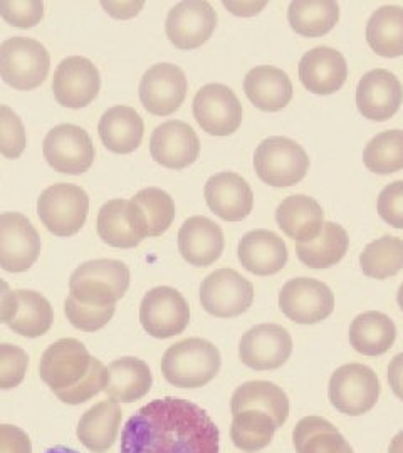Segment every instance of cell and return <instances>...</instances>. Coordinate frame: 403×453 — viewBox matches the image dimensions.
I'll return each instance as SVG.
<instances>
[{"mask_svg":"<svg viewBox=\"0 0 403 453\" xmlns=\"http://www.w3.org/2000/svg\"><path fill=\"white\" fill-rule=\"evenodd\" d=\"M219 437L204 408L167 396L142 406L127 421L120 453H219Z\"/></svg>","mask_w":403,"mask_h":453,"instance_id":"cell-1","label":"cell"},{"mask_svg":"<svg viewBox=\"0 0 403 453\" xmlns=\"http://www.w3.org/2000/svg\"><path fill=\"white\" fill-rule=\"evenodd\" d=\"M41 380L66 405H81L105 391L106 366L74 338L52 342L39 363Z\"/></svg>","mask_w":403,"mask_h":453,"instance_id":"cell-2","label":"cell"},{"mask_svg":"<svg viewBox=\"0 0 403 453\" xmlns=\"http://www.w3.org/2000/svg\"><path fill=\"white\" fill-rule=\"evenodd\" d=\"M222 357L217 346L202 338L172 344L161 357L163 378L177 388H202L221 372Z\"/></svg>","mask_w":403,"mask_h":453,"instance_id":"cell-3","label":"cell"},{"mask_svg":"<svg viewBox=\"0 0 403 453\" xmlns=\"http://www.w3.org/2000/svg\"><path fill=\"white\" fill-rule=\"evenodd\" d=\"M129 288V269L121 260L84 262L69 279V297L84 306H116Z\"/></svg>","mask_w":403,"mask_h":453,"instance_id":"cell-4","label":"cell"},{"mask_svg":"<svg viewBox=\"0 0 403 453\" xmlns=\"http://www.w3.org/2000/svg\"><path fill=\"white\" fill-rule=\"evenodd\" d=\"M50 56L31 37H11L0 44V78L17 91H33L46 81Z\"/></svg>","mask_w":403,"mask_h":453,"instance_id":"cell-5","label":"cell"},{"mask_svg":"<svg viewBox=\"0 0 403 453\" xmlns=\"http://www.w3.org/2000/svg\"><path fill=\"white\" fill-rule=\"evenodd\" d=\"M89 196L80 185L58 183L46 188L37 200V215L56 237H71L86 224Z\"/></svg>","mask_w":403,"mask_h":453,"instance_id":"cell-6","label":"cell"},{"mask_svg":"<svg viewBox=\"0 0 403 453\" xmlns=\"http://www.w3.org/2000/svg\"><path fill=\"white\" fill-rule=\"evenodd\" d=\"M380 381L370 366L350 363L331 374L328 396L339 413L361 417L373 410L380 398Z\"/></svg>","mask_w":403,"mask_h":453,"instance_id":"cell-7","label":"cell"},{"mask_svg":"<svg viewBox=\"0 0 403 453\" xmlns=\"http://www.w3.org/2000/svg\"><path fill=\"white\" fill-rule=\"evenodd\" d=\"M254 168L259 179L271 187H291L306 177L309 157L305 148L284 136H271L258 146Z\"/></svg>","mask_w":403,"mask_h":453,"instance_id":"cell-8","label":"cell"},{"mask_svg":"<svg viewBox=\"0 0 403 453\" xmlns=\"http://www.w3.org/2000/svg\"><path fill=\"white\" fill-rule=\"evenodd\" d=\"M200 303L215 318H237L252 306L254 286L234 269H219L202 280Z\"/></svg>","mask_w":403,"mask_h":453,"instance_id":"cell-9","label":"cell"},{"mask_svg":"<svg viewBox=\"0 0 403 453\" xmlns=\"http://www.w3.org/2000/svg\"><path fill=\"white\" fill-rule=\"evenodd\" d=\"M140 323L151 338L168 340L178 336L190 323L189 303L174 288H155L142 299Z\"/></svg>","mask_w":403,"mask_h":453,"instance_id":"cell-10","label":"cell"},{"mask_svg":"<svg viewBox=\"0 0 403 453\" xmlns=\"http://www.w3.org/2000/svg\"><path fill=\"white\" fill-rule=\"evenodd\" d=\"M279 308L292 323H322L335 311V294L322 280L296 277L279 292Z\"/></svg>","mask_w":403,"mask_h":453,"instance_id":"cell-11","label":"cell"},{"mask_svg":"<svg viewBox=\"0 0 403 453\" xmlns=\"http://www.w3.org/2000/svg\"><path fill=\"white\" fill-rule=\"evenodd\" d=\"M41 254V237L31 220L19 211L0 213V267L26 273Z\"/></svg>","mask_w":403,"mask_h":453,"instance_id":"cell-12","label":"cell"},{"mask_svg":"<svg viewBox=\"0 0 403 453\" xmlns=\"http://www.w3.org/2000/svg\"><path fill=\"white\" fill-rule=\"evenodd\" d=\"M194 116L198 127L212 136H229L241 128V101L236 93L219 82L205 84L194 97Z\"/></svg>","mask_w":403,"mask_h":453,"instance_id":"cell-13","label":"cell"},{"mask_svg":"<svg viewBox=\"0 0 403 453\" xmlns=\"http://www.w3.org/2000/svg\"><path fill=\"white\" fill-rule=\"evenodd\" d=\"M44 158L54 172L81 175L95 162V145L88 131L76 125H59L44 140Z\"/></svg>","mask_w":403,"mask_h":453,"instance_id":"cell-14","label":"cell"},{"mask_svg":"<svg viewBox=\"0 0 403 453\" xmlns=\"http://www.w3.org/2000/svg\"><path fill=\"white\" fill-rule=\"evenodd\" d=\"M292 355V338L279 324H258L239 342L242 363L254 372H273L286 365Z\"/></svg>","mask_w":403,"mask_h":453,"instance_id":"cell-15","label":"cell"},{"mask_svg":"<svg viewBox=\"0 0 403 453\" xmlns=\"http://www.w3.org/2000/svg\"><path fill=\"white\" fill-rule=\"evenodd\" d=\"M219 16L209 2H180L167 16L165 33L180 50H192L205 44L217 27Z\"/></svg>","mask_w":403,"mask_h":453,"instance_id":"cell-16","label":"cell"},{"mask_svg":"<svg viewBox=\"0 0 403 453\" xmlns=\"http://www.w3.org/2000/svg\"><path fill=\"white\" fill-rule=\"evenodd\" d=\"M101 89V76L97 65L81 56L61 61L54 71L52 91L56 101L71 110H81L97 99Z\"/></svg>","mask_w":403,"mask_h":453,"instance_id":"cell-17","label":"cell"},{"mask_svg":"<svg viewBox=\"0 0 403 453\" xmlns=\"http://www.w3.org/2000/svg\"><path fill=\"white\" fill-rule=\"evenodd\" d=\"M189 82L182 67L168 63L151 65L140 81V101L148 113L170 116L187 97Z\"/></svg>","mask_w":403,"mask_h":453,"instance_id":"cell-18","label":"cell"},{"mask_svg":"<svg viewBox=\"0 0 403 453\" xmlns=\"http://www.w3.org/2000/svg\"><path fill=\"white\" fill-rule=\"evenodd\" d=\"M97 230L103 242L116 249H135L148 237L143 211L133 200L123 198H114L101 207Z\"/></svg>","mask_w":403,"mask_h":453,"instance_id":"cell-19","label":"cell"},{"mask_svg":"<svg viewBox=\"0 0 403 453\" xmlns=\"http://www.w3.org/2000/svg\"><path fill=\"white\" fill-rule=\"evenodd\" d=\"M150 155L165 168L183 170L197 162L200 140L190 125L180 119H170L151 133Z\"/></svg>","mask_w":403,"mask_h":453,"instance_id":"cell-20","label":"cell"},{"mask_svg":"<svg viewBox=\"0 0 403 453\" xmlns=\"http://www.w3.org/2000/svg\"><path fill=\"white\" fill-rule=\"evenodd\" d=\"M402 101V82L387 69H373L358 82L356 106L367 119L387 121L400 110Z\"/></svg>","mask_w":403,"mask_h":453,"instance_id":"cell-21","label":"cell"},{"mask_svg":"<svg viewBox=\"0 0 403 453\" xmlns=\"http://www.w3.org/2000/svg\"><path fill=\"white\" fill-rule=\"evenodd\" d=\"M210 211L226 222H241L254 209V194L241 175L222 172L210 177L204 188Z\"/></svg>","mask_w":403,"mask_h":453,"instance_id":"cell-22","label":"cell"},{"mask_svg":"<svg viewBox=\"0 0 403 453\" xmlns=\"http://www.w3.org/2000/svg\"><path fill=\"white\" fill-rule=\"evenodd\" d=\"M224 232L213 220L195 215L178 230V252L195 267H209L224 252Z\"/></svg>","mask_w":403,"mask_h":453,"instance_id":"cell-23","label":"cell"},{"mask_svg":"<svg viewBox=\"0 0 403 453\" xmlns=\"http://www.w3.org/2000/svg\"><path fill=\"white\" fill-rule=\"evenodd\" d=\"M348 78V65L337 49H311L299 61V80L313 95L328 96L339 91Z\"/></svg>","mask_w":403,"mask_h":453,"instance_id":"cell-24","label":"cell"},{"mask_svg":"<svg viewBox=\"0 0 403 453\" xmlns=\"http://www.w3.org/2000/svg\"><path fill=\"white\" fill-rule=\"evenodd\" d=\"M239 260L245 271L254 275L281 273L288 264L286 242L273 230L256 228L247 232L239 242Z\"/></svg>","mask_w":403,"mask_h":453,"instance_id":"cell-25","label":"cell"},{"mask_svg":"<svg viewBox=\"0 0 403 453\" xmlns=\"http://www.w3.org/2000/svg\"><path fill=\"white\" fill-rule=\"evenodd\" d=\"M244 91L249 101L266 113L284 110L292 99L290 76L275 65H258L244 80Z\"/></svg>","mask_w":403,"mask_h":453,"instance_id":"cell-26","label":"cell"},{"mask_svg":"<svg viewBox=\"0 0 403 453\" xmlns=\"http://www.w3.org/2000/svg\"><path fill=\"white\" fill-rule=\"evenodd\" d=\"M105 393L114 403H135L145 398L153 385V376L143 359L125 357L108 365Z\"/></svg>","mask_w":403,"mask_h":453,"instance_id":"cell-27","label":"cell"},{"mask_svg":"<svg viewBox=\"0 0 403 453\" xmlns=\"http://www.w3.org/2000/svg\"><path fill=\"white\" fill-rule=\"evenodd\" d=\"M275 220L290 239L306 242L320 235L324 224V211L314 198L307 195H291L279 203Z\"/></svg>","mask_w":403,"mask_h":453,"instance_id":"cell-28","label":"cell"},{"mask_svg":"<svg viewBox=\"0 0 403 453\" xmlns=\"http://www.w3.org/2000/svg\"><path fill=\"white\" fill-rule=\"evenodd\" d=\"M97 134L110 151L118 155H128L142 145L145 134V123L142 116L129 106H114L105 111Z\"/></svg>","mask_w":403,"mask_h":453,"instance_id":"cell-29","label":"cell"},{"mask_svg":"<svg viewBox=\"0 0 403 453\" xmlns=\"http://www.w3.org/2000/svg\"><path fill=\"white\" fill-rule=\"evenodd\" d=\"M123 420V411L112 400L99 402L91 406L78 423V438L81 443L95 453L108 452L116 441L120 426Z\"/></svg>","mask_w":403,"mask_h":453,"instance_id":"cell-30","label":"cell"},{"mask_svg":"<svg viewBox=\"0 0 403 453\" xmlns=\"http://www.w3.org/2000/svg\"><path fill=\"white\" fill-rule=\"evenodd\" d=\"M244 410L267 413L279 428L290 418V398L284 389L271 381H247L234 391L230 400L232 415Z\"/></svg>","mask_w":403,"mask_h":453,"instance_id":"cell-31","label":"cell"},{"mask_svg":"<svg viewBox=\"0 0 403 453\" xmlns=\"http://www.w3.org/2000/svg\"><path fill=\"white\" fill-rule=\"evenodd\" d=\"M350 344L363 357H382L397 340V326L387 314L368 311L356 316L350 326Z\"/></svg>","mask_w":403,"mask_h":453,"instance_id":"cell-32","label":"cell"},{"mask_svg":"<svg viewBox=\"0 0 403 453\" xmlns=\"http://www.w3.org/2000/svg\"><path fill=\"white\" fill-rule=\"evenodd\" d=\"M350 239L343 226L324 222L318 237L306 242H296L298 259L311 269H328L337 265L348 252Z\"/></svg>","mask_w":403,"mask_h":453,"instance_id":"cell-33","label":"cell"},{"mask_svg":"<svg viewBox=\"0 0 403 453\" xmlns=\"http://www.w3.org/2000/svg\"><path fill=\"white\" fill-rule=\"evenodd\" d=\"M296 453H355L331 421L322 417H305L292 430Z\"/></svg>","mask_w":403,"mask_h":453,"instance_id":"cell-34","label":"cell"},{"mask_svg":"<svg viewBox=\"0 0 403 453\" xmlns=\"http://www.w3.org/2000/svg\"><path fill=\"white\" fill-rule=\"evenodd\" d=\"M367 42L378 56H403V7L384 5L367 24Z\"/></svg>","mask_w":403,"mask_h":453,"instance_id":"cell-35","label":"cell"},{"mask_svg":"<svg viewBox=\"0 0 403 453\" xmlns=\"http://www.w3.org/2000/svg\"><path fill=\"white\" fill-rule=\"evenodd\" d=\"M339 19V5L333 0L291 2L288 20L291 29L303 37H322L329 33Z\"/></svg>","mask_w":403,"mask_h":453,"instance_id":"cell-36","label":"cell"},{"mask_svg":"<svg viewBox=\"0 0 403 453\" xmlns=\"http://www.w3.org/2000/svg\"><path fill=\"white\" fill-rule=\"evenodd\" d=\"M275 420L258 410H244L232 415L230 438L242 452L254 453L264 450L275 438Z\"/></svg>","mask_w":403,"mask_h":453,"instance_id":"cell-37","label":"cell"},{"mask_svg":"<svg viewBox=\"0 0 403 453\" xmlns=\"http://www.w3.org/2000/svg\"><path fill=\"white\" fill-rule=\"evenodd\" d=\"M19 309L9 327L24 338L44 336L54 321V311L48 299L35 291H16Z\"/></svg>","mask_w":403,"mask_h":453,"instance_id":"cell-38","label":"cell"},{"mask_svg":"<svg viewBox=\"0 0 403 453\" xmlns=\"http://www.w3.org/2000/svg\"><path fill=\"white\" fill-rule=\"evenodd\" d=\"M363 274L371 279H388L403 271V239L385 235L365 247L360 256Z\"/></svg>","mask_w":403,"mask_h":453,"instance_id":"cell-39","label":"cell"},{"mask_svg":"<svg viewBox=\"0 0 403 453\" xmlns=\"http://www.w3.org/2000/svg\"><path fill=\"white\" fill-rule=\"evenodd\" d=\"M363 163L378 175L403 170V130L382 131L373 136L365 146Z\"/></svg>","mask_w":403,"mask_h":453,"instance_id":"cell-40","label":"cell"},{"mask_svg":"<svg viewBox=\"0 0 403 453\" xmlns=\"http://www.w3.org/2000/svg\"><path fill=\"white\" fill-rule=\"evenodd\" d=\"M133 202L145 215L148 237H160L175 220V202L161 188H143L133 196Z\"/></svg>","mask_w":403,"mask_h":453,"instance_id":"cell-41","label":"cell"},{"mask_svg":"<svg viewBox=\"0 0 403 453\" xmlns=\"http://www.w3.org/2000/svg\"><path fill=\"white\" fill-rule=\"evenodd\" d=\"M27 145L26 128L22 119L12 108L0 104V155L14 160L19 158Z\"/></svg>","mask_w":403,"mask_h":453,"instance_id":"cell-42","label":"cell"},{"mask_svg":"<svg viewBox=\"0 0 403 453\" xmlns=\"http://www.w3.org/2000/svg\"><path fill=\"white\" fill-rule=\"evenodd\" d=\"M114 311L116 306H84L71 297H67L65 303V312L69 323L84 333H95L103 329L113 319Z\"/></svg>","mask_w":403,"mask_h":453,"instance_id":"cell-43","label":"cell"},{"mask_svg":"<svg viewBox=\"0 0 403 453\" xmlns=\"http://www.w3.org/2000/svg\"><path fill=\"white\" fill-rule=\"evenodd\" d=\"M29 357L27 353L9 342L0 344V389L19 387L27 372Z\"/></svg>","mask_w":403,"mask_h":453,"instance_id":"cell-44","label":"cell"},{"mask_svg":"<svg viewBox=\"0 0 403 453\" xmlns=\"http://www.w3.org/2000/svg\"><path fill=\"white\" fill-rule=\"evenodd\" d=\"M2 19L19 29H31L44 17L43 2H0Z\"/></svg>","mask_w":403,"mask_h":453,"instance_id":"cell-45","label":"cell"},{"mask_svg":"<svg viewBox=\"0 0 403 453\" xmlns=\"http://www.w3.org/2000/svg\"><path fill=\"white\" fill-rule=\"evenodd\" d=\"M378 215L388 226L403 228V180L390 183L380 192Z\"/></svg>","mask_w":403,"mask_h":453,"instance_id":"cell-46","label":"cell"},{"mask_svg":"<svg viewBox=\"0 0 403 453\" xmlns=\"http://www.w3.org/2000/svg\"><path fill=\"white\" fill-rule=\"evenodd\" d=\"M0 453H33L29 435L14 425H0Z\"/></svg>","mask_w":403,"mask_h":453,"instance_id":"cell-47","label":"cell"},{"mask_svg":"<svg viewBox=\"0 0 403 453\" xmlns=\"http://www.w3.org/2000/svg\"><path fill=\"white\" fill-rule=\"evenodd\" d=\"M17 309L16 291H12L4 279H0V324L11 323L17 314Z\"/></svg>","mask_w":403,"mask_h":453,"instance_id":"cell-48","label":"cell"},{"mask_svg":"<svg viewBox=\"0 0 403 453\" xmlns=\"http://www.w3.org/2000/svg\"><path fill=\"white\" fill-rule=\"evenodd\" d=\"M388 383L393 395L403 402V353L397 355L388 365Z\"/></svg>","mask_w":403,"mask_h":453,"instance_id":"cell-49","label":"cell"},{"mask_svg":"<svg viewBox=\"0 0 403 453\" xmlns=\"http://www.w3.org/2000/svg\"><path fill=\"white\" fill-rule=\"evenodd\" d=\"M388 453H403V430L391 438Z\"/></svg>","mask_w":403,"mask_h":453,"instance_id":"cell-50","label":"cell"},{"mask_svg":"<svg viewBox=\"0 0 403 453\" xmlns=\"http://www.w3.org/2000/svg\"><path fill=\"white\" fill-rule=\"evenodd\" d=\"M46 453H80L76 452V450H73V449H67V447H54V449H50Z\"/></svg>","mask_w":403,"mask_h":453,"instance_id":"cell-51","label":"cell"},{"mask_svg":"<svg viewBox=\"0 0 403 453\" xmlns=\"http://www.w3.org/2000/svg\"><path fill=\"white\" fill-rule=\"evenodd\" d=\"M397 301H399V306H400V309L403 311V282L402 286L399 288V294H397Z\"/></svg>","mask_w":403,"mask_h":453,"instance_id":"cell-52","label":"cell"}]
</instances>
